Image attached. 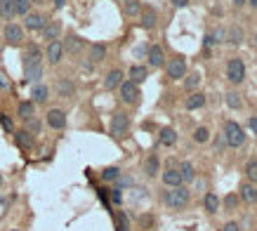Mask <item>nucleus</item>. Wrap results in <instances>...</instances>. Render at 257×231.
<instances>
[{"label": "nucleus", "mask_w": 257, "mask_h": 231, "mask_svg": "<svg viewBox=\"0 0 257 231\" xmlns=\"http://www.w3.org/2000/svg\"><path fill=\"white\" fill-rule=\"evenodd\" d=\"M0 87H7V81H5L2 76H0Z\"/></svg>", "instance_id": "54"}, {"label": "nucleus", "mask_w": 257, "mask_h": 231, "mask_svg": "<svg viewBox=\"0 0 257 231\" xmlns=\"http://www.w3.org/2000/svg\"><path fill=\"white\" fill-rule=\"evenodd\" d=\"M193 142H196V144H205V142H210V130H208L205 125L196 127V130H193Z\"/></svg>", "instance_id": "36"}, {"label": "nucleus", "mask_w": 257, "mask_h": 231, "mask_svg": "<svg viewBox=\"0 0 257 231\" xmlns=\"http://www.w3.org/2000/svg\"><path fill=\"white\" fill-rule=\"evenodd\" d=\"M250 42H253V50L257 52V33H253V36H250Z\"/></svg>", "instance_id": "50"}, {"label": "nucleus", "mask_w": 257, "mask_h": 231, "mask_svg": "<svg viewBox=\"0 0 257 231\" xmlns=\"http://www.w3.org/2000/svg\"><path fill=\"white\" fill-rule=\"evenodd\" d=\"M26 130L31 132V135H38V132L43 130V123L33 116V118H28V121H26Z\"/></svg>", "instance_id": "39"}, {"label": "nucleus", "mask_w": 257, "mask_h": 231, "mask_svg": "<svg viewBox=\"0 0 257 231\" xmlns=\"http://www.w3.org/2000/svg\"><path fill=\"white\" fill-rule=\"evenodd\" d=\"M189 198H191V193L184 184L182 187H170V189L165 191V196H163V201H165V205L170 210H184L189 205Z\"/></svg>", "instance_id": "2"}, {"label": "nucleus", "mask_w": 257, "mask_h": 231, "mask_svg": "<svg viewBox=\"0 0 257 231\" xmlns=\"http://www.w3.org/2000/svg\"><path fill=\"white\" fill-rule=\"evenodd\" d=\"M111 137H116V139H121L130 132V116L125 113V111H118V113H113V118H111Z\"/></svg>", "instance_id": "5"}, {"label": "nucleus", "mask_w": 257, "mask_h": 231, "mask_svg": "<svg viewBox=\"0 0 257 231\" xmlns=\"http://www.w3.org/2000/svg\"><path fill=\"white\" fill-rule=\"evenodd\" d=\"M227 147V139H224V135H217V139L213 142V149H215V153H222V149Z\"/></svg>", "instance_id": "41"}, {"label": "nucleus", "mask_w": 257, "mask_h": 231, "mask_svg": "<svg viewBox=\"0 0 257 231\" xmlns=\"http://www.w3.org/2000/svg\"><path fill=\"white\" fill-rule=\"evenodd\" d=\"M64 5H66V0H54V7H57V10H62Z\"/></svg>", "instance_id": "49"}, {"label": "nucleus", "mask_w": 257, "mask_h": 231, "mask_svg": "<svg viewBox=\"0 0 257 231\" xmlns=\"http://www.w3.org/2000/svg\"><path fill=\"white\" fill-rule=\"evenodd\" d=\"M245 5H250L253 10H257V0H245Z\"/></svg>", "instance_id": "52"}, {"label": "nucleus", "mask_w": 257, "mask_h": 231, "mask_svg": "<svg viewBox=\"0 0 257 231\" xmlns=\"http://www.w3.org/2000/svg\"><path fill=\"white\" fill-rule=\"evenodd\" d=\"M156 24H158V12L153 7H142V12H139V26L144 28V31H151V28H156Z\"/></svg>", "instance_id": "9"}, {"label": "nucleus", "mask_w": 257, "mask_h": 231, "mask_svg": "<svg viewBox=\"0 0 257 231\" xmlns=\"http://www.w3.org/2000/svg\"><path fill=\"white\" fill-rule=\"evenodd\" d=\"M165 73L170 81H179L187 76V59L184 57H175L170 62H165Z\"/></svg>", "instance_id": "6"}, {"label": "nucleus", "mask_w": 257, "mask_h": 231, "mask_svg": "<svg viewBox=\"0 0 257 231\" xmlns=\"http://www.w3.org/2000/svg\"><path fill=\"white\" fill-rule=\"evenodd\" d=\"M224 76L231 85H241L245 81V64L241 57H229L227 66H224Z\"/></svg>", "instance_id": "4"}, {"label": "nucleus", "mask_w": 257, "mask_h": 231, "mask_svg": "<svg viewBox=\"0 0 257 231\" xmlns=\"http://www.w3.org/2000/svg\"><path fill=\"white\" fill-rule=\"evenodd\" d=\"M104 57H107V45H102V42H95V45H90V64H99V62H104Z\"/></svg>", "instance_id": "23"}, {"label": "nucleus", "mask_w": 257, "mask_h": 231, "mask_svg": "<svg viewBox=\"0 0 257 231\" xmlns=\"http://www.w3.org/2000/svg\"><path fill=\"white\" fill-rule=\"evenodd\" d=\"M14 139H17V144H19L21 149H31V147H33V135H31L28 130H17V132H14Z\"/></svg>", "instance_id": "31"}, {"label": "nucleus", "mask_w": 257, "mask_h": 231, "mask_svg": "<svg viewBox=\"0 0 257 231\" xmlns=\"http://www.w3.org/2000/svg\"><path fill=\"white\" fill-rule=\"evenodd\" d=\"M0 17L5 19V21H12L14 17V0H0Z\"/></svg>", "instance_id": "33"}, {"label": "nucleus", "mask_w": 257, "mask_h": 231, "mask_svg": "<svg viewBox=\"0 0 257 231\" xmlns=\"http://www.w3.org/2000/svg\"><path fill=\"white\" fill-rule=\"evenodd\" d=\"M31 12V0H14V14L17 17H26Z\"/></svg>", "instance_id": "37"}, {"label": "nucleus", "mask_w": 257, "mask_h": 231, "mask_svg": "<svg viewBox=\"0 0 257 231\" xmlns=\"http://www.w3.org/2000/svg\"><path fill=\"white\" fill-rule=\"evenodd\" d=\"M47 0H31V5H45Z\"/></svg>", "instance_id": "53"}, {"label": "nucleus", "mask_w": 257, "mask_h": 231, "mask_svg": "<svg viewBox=\"0 0 257 231\" xmlns=\"http://www.w3.org/2000/svg\"><path fill=\"white\" fill-rule=\"evenodd\" d=\"M50 19L45 17V14L41 12H28L26 17H24V28H28V31H41L45 24H47Z\"/></svg>", "instance_id": "11"}, {"label": "nucleus", "mask_w": 257, "mask_h": 231, "mask_svg": "<svg viewBox=\"0 0 257 231\" xmlns=\"http://www.w3.org/2000/svg\"><path fill=\"white\" fill-rule=\"evenodd\" d=\"M241 198H243L245 203H255L257 201V189H255V184H253V182H245V184H241Z\"/></svg>", "instance_id": "25"}, {"label": "nucleus", "mask_w": 257, "mask_h": 231, "mask_svg": "<svg viewBox=\"0 0 257 231\" xmlns=\"http://www.w3.org/2000/svg\"><path fill=\"white\" fill-rule=\"evenodd\" d=\"M201 81H203V76H201L198 71L187 73V76H184V87H187L189 92H196V90H198V85H201Z\"/></svg>", "instance_id": "30"}, {"label": "nucleus", "mask_w": 257, "mask_h": 231, "mask_svg": "<svg viewBox=\"0 0 257 231\" xmlns=\"http://www.w3.org/2000/svg\"><path fill=\"white\" fill-rule=\"evenodd\" d=\"M203 205H205V210H208V215H217L219 208H222V198L217 196L215 191H208L203 198Z\"/></svg>", "instance_id": "19"}, {"label": "nucleus", "mask_w": 257, "mask_h": 231, "mask_svg": "<svg viewBox=\"0 0 257 231\" xmlns=\"http://www.w3.org/2000/svg\"><path fill=\"white\" fill-rule=\"evenodd\" d=\"M121 7L125 17H139V12H142V2L139 0H123Z\"/></svg>", "instance_id": "26"}, {"label": "nucleus", "mask_w": 257, "mask_h": 231, "mask_svg": "<svg viewBox=\"0 0 257 231\" xmlns=\"http://www.w3.org/2000/svg\"><path fill=\"white\" fill-rule=\"evenodd\" d=\"M5 41L10 45H21L24 42V26L19 24H7L5 26Z\"/></svg>", "instance_id": "13"}, {"label": "nucleus", "mask_w": 257, "mask_h": 231, "mask_svg": "<svg viewBox=\"0 0 257 231\" xmlns=\"http://www.w3.org/2000/svg\"><path fill=\"white\" fill-rule=\"evenodd\" d=\"M64 42V52H68V55H78L83 47H85V41H83L81 36H76V33H71V36H66V41Z\"/></svg>", "instance_id": "15"}, {"label": "nucleus", "mask_w": 257, "mask_h": 231, "mask_svg": "<svg viewBox=\"0 0 257 231\" xmlns=\"http://www.w3.org/2000/svg\"><path fill=\"white\" fill-rule=\"evenodd\" d=\"M45 121H47V125H50L52 130H64V127H66V111L50 109L47 116H45Z\"/></svg>", "instance_id": "8"}, {"label": "nucleus", "mask_w": 257, "mask_h": 231, "mask_svg": "<svg viewBox=\"0 0 257 231\" xmlns=\"http://www.w3.org/2000/svg\"><path fill=\"white\" fill-rule=\"evenodd\" d=\"M205 102H208V97H205L201 90H196V92H191V95L184 99V106H187V111H198L205 106Z\"/></svg>", "instance_id": "14"}, {"label": "nucleus", "mask_w": 257, "mask_h": 231, "mask_svg": "<svg viewBox=\"0 0 257 231\" xmlns=\"http://www.w3.org/2000/svg\"><path fill=\"white\" fill-rule=\"evenodd\" d=\"M121 2H123V0H121Z\"/></svg>", "instance_id": "55"}, {"label": "nucleus", "mask_w": 257, "mask_h": 231, "mask_svg": "<svg viewBox=\"0 0 257 231\" xmlns=\"http://www.w3.org/2000/svg\"><path fill=\"white\" fill-rule=\"evenodd\" d=\"M54 90H57L59 97H73L76 95V83L71 81V78H59L57 85H54Z\"/></svg>", "instance_id": "20"}, {"label": "nucleus", "mask_w": 257, "mask_h": 231, "mask_svg": "<svg viewBox=\"0 0 257 231\" xmlns=\"http://www.w3.org/2000/svg\"><path fill=\"white\" fill-rule=\"evenodd\" d=\"M118 92H121V99L125 104H137L139 102V85L132 81H123Z\"/></svg>", "instance_id": "7"}, {"label": "nucleus", "mask_w": 257, "mask_h": 231, "mask_svg": "<svg viewBox=\"0 0 257 231\" xmlns=\"http://www.w3.org/2000/svg\"><path fill=\"white\" fill-rule=\"evenodd\" d=\"M231 2H234V7H236V10H241V7L245 5V0H231Z\"/></svg>", "instance_id": "48"}, {"label": "nucleus", "mask_w": 257, "mask_h": 231, "mask_svg": "<svg viewBox=\"0 0 257 231\" xmlns=\"http://www.w3.org/2000/svg\"><path fill=\"white\" fill-rule=\"evenodd\" d=\"M224 231H241V227H238L236 222H227V224H224Z\"/></svg>", "instance_id": "47"}, {"label": "nucleus", "mask_w": 257, "mask_h": 231, "mask_svg": "<svg viewBox=\"0 0 257 231\" xmlns=\"http://www.w3.org/2000/svg\"><path fill=\"white\" fill-rule=\"evenodd\" d=\"M147 76H149V68H147V66H142V64H135V66L130 68V81L137 83V85L147 81Z\"/></svg>", "instance_id": "29"}, {"label": "nucleus", "mask_w": 257, "mask_h": 231, "mask_svg": "<svg viewBox=\"0 0 257 231\" xmlns=\"http://www.w3.org/2000/svg\"><path fill=\"white\" fill-rule=\"evenodd\" d=\"M0 125L7 130V132H14V123H12V118H7L5 113H0Z\"/></svg>", "instance_id": "42"}, {"label": "nucleus", "mask_w": 257, "mask_h": 231, "mask_svg": "<svg viewBox=\"0 0 257 231\" xmlns=\"http://www.w3.org/2000/svg\"><path fill=\"white\" fill-rule=\"evenodd\" d=\"M158 142H161V147H175L177 132L172 127H163L161 132H158Z\"/></svg>", "instance_id": "27"}, {"label": "nucleus", "mask_w": 257, "mask_h": 231, "mask_svg": "<svg viewBox=\"0 0 257 231\" xmlns=\"http://www.w3.org/2000/svg\"><path fill=\"white\" fill-rule=\"evenodd\" d=\"M161 177H163V184H165L168 189H170V187H182V184H184V182H182V175H179V170H177L175 165H170Z\"/></svg>", "instance_id": "16"}, {"label": "nucleus", "mask_w": 257, "mask_h": 231, "mask_svg": "<svg viewBox=\"0 0 257 231\" xmlns=\"http://www.w3.org/2000/svg\"><path fill=\"white\" fill-rule=\"evenodd\" d=\"M47 99H50V87L43 85V83H36L33 90H31V102L33 104H45Z\"/></svg>", "instance_id": "18"}, {"label": "nucleus", "mask_w": 257, "mask_h": 231, "mask_svg": "<svg viewBox=\"0 0 257 231\" xmlns=\"http://www.w3.org/2000/svg\"><path fill=\"white\" fill-rule=\"evenodd\" d=\"M177 170H179V175H182V182H184V184H189V182H193V179H196V168H193L189 161L179 163V168H177Z\"/></svg>", "instance_id": "28"}, {"label": "nucleus", "mask_w": 257, "mask_h": 231, "mask_svg": "<svg viewBox=\"0 0 257 231\" xmlns=\"http://www.w3.org/2000/svg\"><path fill=\"white\" fill-rule=\"evenodd\" d=\"M243 38H245V31L241 26H229L227 28V38H224V42H229V45H241L243 42Z\"/></svg>", "instance_id": "22"}, {"label": "nucleus", "mask_w": 257, "mask_h": 231, "mask_svg": "<svg viewBox=\"0 0 257 231\" xmlns=\"http://www.w3.org/2000/svg\"><path fill=\"white\" fill-rule=\"evenodd\" d=\"M224 102H227V106H229L231 111H238L243 106V99H241V95H238L236 90H229V92L224 95Z\"/></svg>", "instance_id": "32"}, {"label": "nucleus", "mask_w": 257, "mask_h": 231, "mask_svg": "<svg viewBox=\"0 0 257 231\" xmlns=\"http://www.w3.org/2000/svg\"><path fill=\"white\" fill-rule=\"evenodd\" d=\"M172 2V7H177V10H184V7H189L191 0H170Z\"/></svg>", "instance_id": "45"}, {"label": "nucleus", "mask_w": 257, "mask_h": 231, "mask_svg": "<svg viewBox=\"0 0 257 231\" xmlns=\"http://www.w3.org/2000/svg\"><path fill=\"white\" fill-rule=\"evenodd\" d=\"M36 116V104L28 99V102H21L19 104V118H24V121H28V118H33Z\"/></svg>", "instance_id": "34"}, {"label": "nucleus", "mask_w": 257, "mask_h": 231, "mask_svg": "<svg viewBox=\"0 0 257 231\" xmlns=\"http://www.w3.org/2000/svg\"><path fill=\"white\" fill-rule=\"evenodd\" d=\"M147 59H149V66L151 68L165 66V52H163L161 45H151L149 50H147Z\"/></svg>", "instance_id": "12"}, {"label": "nucleus", "mask_w": 257, "mask_h": 231, "mask_svg": "<svg viewBox=\"0 0 257 231\" xmlns=\"http://www.w3.org/2000/svg\"><path fill=\"white\" fill-rule=\"evenodd\" d=\"M144 172H147V177H156L161 172V161H158L156 153H151L149 158L144 161Z\"/></svg>", "instance_id": "24"}, {"label": "nucleus", "mask_w": 257, "mask_h": 231, "mask_svg": "<svg viewBox=\"0 0 257 231\" xmlns=\"http://www.w3.org/2000/svg\"><path fill=\"white\" fill-rule=\"evenodd\" d=\"M62 57H64V42H62V41L47 42V50H45V59H47L50 64H59V62H62Z\"/></svg>", "instance_id": "10"}, {"label": "nucleus", "mask_w": 257, "mask_h": 231, "mask_svg": "<svg viewBox=\"0 0 257 231\" xmlns=\"http://www.w3.org/2000/svg\"><path fill=\"white\" fill-rule=\"evenodd\" d=\"M248 130L257 137V116H250V118H248Z\"/></svg>", "instance_id": "43"}, {"label": "nucleus", "mask_w": 257, "mask_h": 231, "mask_svg": "<svg viewBox=\"0 0 257 231\" xmlns=\"http://www.w3.org/2000/svg\"><path fill=\"white\" fill-rule=\"evenodd\" d=\"M111 201H113V203H116V205H121V203H123L121 189H113V191H111Z\"/></svg>", "instance_id": "44"}, {"label": "nucleus", "mask_w": 257, "mask_h": 231, "mask_svg": "<svg viewBox=\"0 0 257 231\" xmlns=\"http://www.w3.org/2000/svg\"><path fill=\"white\" fill-rule=\"evenodd\" d=\"M245 177H248V182L257 184V161H248V165H245Z\"/></svg>", "instance_id": "38"}, {"label": "nucleus", "mask_w": 257, "mask_h": 231, "mask_svg": "<svg viewBox=\"0 0 257 231\" xmlns=\"http://www.w3.org/2000/svg\"><path fill=\"white\" fill-rule=\"evenodd\" d=\"M123 83V71L121 68H111L107 73V78H104V87L107 90H116V87H121Z\"/></svg>", "instance_id": "21"}, {"label": "nucleus", "mask_w": 257, "mask_h": 231, "mask_svg": "<svg viewBox=\"0 0 257 231\" xmlns=\"http://www.w3.org/2000/svg\"><path fill=\"white\" fill-rule=\"evenodd\" d=\"M236 203H238V198H236V193H229V196L224 198V210H227V212H231V210L236 208Z\"/></svg>", "instance_id": "40"}, {"label": "nucleus", "mask_w": 257, "mask_h": 231, "mask_svg": "<svg viewBox=\"0 0 257 231\" xmlns=\"http://www.w3.org/2000/svg\"><path fill=\"white\" fill-rule=\"evenodd\" d=\"M102 179H104V182H116V179H121V168H118V165H108V168H104Z\"/></svg>", "instance_id": "35"}, {"label": "nucleus", "mask_w": 257, "mask_h": 231, "mask_svg": "<svg viewBox=\"0 0 257 231\" xmlns=\"http://www.w3.org/2000/svg\"><path fill=\"white\" fill-rule=\"evenodd\" d=\"M224 139H227V147H231V149H241L245 144V127L241 125V123L236 121H227L224 123Z\"/></svg>", "instance_id": "3"}, {"label": "nucleus", "mask_w": 257, "mask_h": 231, "mask_svg": "<svg viewBox=\"0 0 257 231\" xmlns=\"http://www.w3.org/2000/svg\"><path fill=\"white\" fill-rule=\"evenodd\" d=\"M147 50H149V47H144V45H142V47H137V50H135V55H137V57H139V55H144Z\"/></svg>", "instance_id": "51"}, {"label": "nucleus", "mask_w": 257, "mask_h": 231, "mask_svg": "<svg viewBox=\"0 0 257 231\" xmlns=\"http://www.w3.org/2000/svg\"><path fill=\"white\" fill-rule=\"evenodd\" d=\"M59 33H62V24L59 21H47L45 26L41 28V36L43 41H59Z\"/></svg>", "instance_id": "17"}, {"label": "nucleus", "mask_w": 257, "mask_h": 231, "mask_svg": "<svg viewBox=\"0 0 257 231\" xmlns=\"http://www.w3.org/2000/svg\"><path fill=\"white\" fill-rule=\"evenodd\" d=\"M217 42H215V36H213V31H208L205 33V47H215Z\"/></svg>", "instance_id": "46"}, {"label": "nucleus", "mask_w": 257, "mask_h": 231, "mask_svg": "<svg viewBox=\"0 0 257 231\" xmlns=\"http://www.w3.org/2000/svg\"><path fill=\"white\" fill-rule=\"evenodd\" d=\"M24 78L33 85L43 78V52L38 45H28L24 52Z\"/></svg>", "instance_id": "1"}]
</instances>
